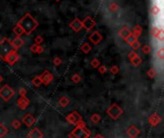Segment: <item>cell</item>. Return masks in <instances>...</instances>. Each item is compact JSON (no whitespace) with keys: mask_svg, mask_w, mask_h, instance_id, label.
<instances>
[{"mask_svg":"<svg viewBox=\"0 0 164 138\" xmlns=\"http://www.w3.org/2000/svg\"><path fill=\"white\" fill-rule=\"evenodd\" d=\"M81 120H83L82 116H81L77 111H73L72 113L68 114L67 116H66V121H67L69 124H71V125L77 126L78 123H79Z\"/></svg>","mask_w":164,"mask_h":138,"instance_id":"cell-6","label":"cell"},{"mask_svg":"<svg viewBox=\"0 0 164 138\" xmlns=\"http://www.w3.org/2000/svg\"><path fill=\"white\" fill-rule=\"evenodd\" d=\"M152 51V48H151V46L150 45H144L143 47H142V52L144 54H149L150 52Z\"/></svg>","mask_w":164,"mask_h":138,"instance_id":"cell-38","label":"cell"},{"mask_svg":"<svg viewBox=\"0 0 164 138\" xmlns=\"http://www.w3.org/2000/svg\"><path fill=\"white\" fill-rule=\"evenodd\" d=\"M131 48H132V50L135 51V50H137V49H139L140 47V42L138 41V40H136V41H134L132 44H131Z\"/></svg>","mask_w":164,"mask_h":138,"instance_id":"cell-40","label":"cell"},{"mask_svg":"<svg viewBox=\"0 0 164 138\" xmlns=\"http://www.w3.org/2000/svg\"><path fill=\"white\" fill-rule=\"evenodd\" d=\"M100 120H101V116L98 113H95V114H92L91 115V117H90V121L92 123H94V124H97V123H99L100 122Z\"/></svg>","mask_w":164,"mask_h":138,"instance_id":"cell-25","label":"cell"},{"mask_svg":"<svg viewBox=\"0 0 164 138\" xmlns=\"http://www.w3.org/2000/svg\"><path fill=\"white\" fill-rule=\"evenodd\" d=\"M30 50L33 52V53H36V54H41L42 52H43V48H42V46H40V45H37V44H33L30 47Z\"/></svg>","mask_w":164,"mask_h":138,"instance_id":"cell-19","label":"cell"},{"mask_svg":"<svg viewBox=\"0 0 164 138\" xmlns=\"http://www.w3.org/2000/svg\"><path fill=\"white\" fill-rule=\"evenodd\" d=\"M14 94H16L14 90L12 87H10L8 85H3V87L0 89V97H1L5 102L10 101L12 98L14 96Z\"/></svg>","mask_w":164,"mask_h":138,"instance_id":"cell-5","label":"cell"},{"mask_svg":"<svg viewBox=\"0 0 164 138\" xmlns=\"http://www.w3.org/2000/svg\"><path fill=\"white\" fill-rule=\"evenodd\" d=\"M88 39L92 43H93V44H99V43L101 42V40L103 39V37L101 36V34L98 31H95L90 34V36H89Z\"/></svg>","mask_w":164,"mask_h":138,"instance_id":"cell-13","label":"cell"},{"mask_svg":"<svg viewBox=\"0 0 164 138\" xmlns=\"http://www.w3.org/2000/svg\"><path fill=\"white\" fill-rule=\"evenodd\" d=\"M69 103H70V101H69L68 98L65 97V96L60 98V100H59V105L60 106H62V108H65V106H67L69 105Z\"/></svg>","mask_w":164,"mask_h":138,"instance_id":"cell-21","label":"cell"},{"mask_svg":"<svg viewBox=\"0 0 164 138\" xmlns=\"http://www.w3.org/2000/svg\"><path fill=\"white\" fill-rule=\"evenodd\" d=\"M69 27H70L74 32L78 33V32H80L83 29L82 20H80L79 18H77V17H76L73 21H71L70 23H69Z\"/></svg>","mask_w":164,"mask_h":138,"instance_id":"cell-10","label":"cell"},{"mask_svg":"<svg viewBox=\"0 0 164 138\" xmlns=\"http://www.w3.org/2000/svg\"><path fill=\"white\" fill-rule=\"evenodd\" d=\"M81 50H82V52H83L85 54H88L89 52L91 51V46L89 45L87 42H85L81 46Z\"/></svg>","mask_w":164,"mask_h":138,"instance_id":"cell-24","label":"cell"},{"mask_svg":"<svg viewBox=\"0 0 164 138\" xmlns=\"http://www.w3.org/2000/svg\"><path fill=\"white\" fill-rule=\"evenodd\" d=\"M13 31H14V33L16 34V37H20V36H22V34H24V32H23L22 28L20 27L18 24H16V26H14V28Z\"/></svg>","mask_w":164,"mask_h":138,"instance_id":"cell-23","label":"cell"},{"mask_svg":"<svg viewBox=\"0 0 164 138\" xmlns=\"http://www.w3.org/2000/svg\"><path fill=\"white\" fill-rule=\"evenodd\" d=\"M18 54H17L16 50H13L12 52H10L6 57L4 59L5 62H7L10 65H14L16 63V62L18 60Z\"/></svg>","mask_w":164,"mask_h":138,"instance_id":"cell-7","label":"cell"},{"mask_svg":"<svg viewBox=\"0 0 164 138\" xmlns=\"http://www.w3.org/2000/svg\"><path fill=\"white\" fill-rule=\"evenodd\" d=\"M53 62H54V64L55 65H57V66H59V65H60L62 64V60L60 59V57H55L54 59V60H53Z\"/></svg>","mask_w":164,"mask_h":138,"instance_id":"cell-45","label":"cell"},{"mask_svg":"<svg viewBox=\"0 0 164 138\" xmlns=\"http://www.w3.org/2000/svg\"><path fill=\"white\" fill-rule=\"evenodd\" d=\"M28 138H43V133L37 128H34L28 133Z\"/></svg>","mask_w":164,"mask_h":138,"instance_id":"cell-17","label":"cell"},{"mask_svg":"<svg viewBox=\"0 0 164 138\" xmlns=\"http://www.w3.org/2000/svg\"><path fill=\"white\" fill-rule=\"evenodd\" d=\"M91 132L85 126H76L72 132L69 133V137L70 138H88L90 136Z\"/></svg>","mask_w":164,"mask_h":138,"instance_id":"cell-2","label":"cell"},{"mask_svg":"<svg viewBox=\"0 0 164 138\" xmlns=\"http://www.w3.org/2000/svg\"><path fill=\"white\" fill-rule=\"evenodd\" d=\"M12 126H13V128L14 129H18L20 128V126H21V123H20V121L19 120H14L13 122H12Z\"/></svg>","mask_w":164,"mask_h":138,"instance_id":"cell-36","label":"cell"},{"mask_svg":"<svg viewBox=\"0 0 164 138\" xmlns=\"http://www.w3.org/2000/svg\"><path fill=\"white\" fill-rule=\"evenodd\" d=\"M125 40L129 43V45H131V44H132V43H134V41H136V40H138V39H137V37H135L134 36V34H131L128 37H127V39H126Z\"/></svg>","mask_w":164,"mask_h":138,"instance_id":"cell-28","label":"cell"},{"mask_svg":"<svg viewBox=\"0 0 164 138\" xmlns=\"http://www.w3.org/2000/svg\"><path fill=\"white\" fill-rule=\"evenodd\" d=\"M55 1H57V2H59V1H60V0H55Z\"/></svg>","mask_w":164,"mask_h":138,"instance_id":"cell-48","label":"cell"},{"mask_svg":"<svg viewBox=\"0 0 164 138\" xmlns=\"http://www.w3.org/2000/svg\"><path fill=\"white\" fill-rule=\"evenodd\" d=\"M147 76L150 77L151 79H154V78L157 76V71H155L154 68L149 69V71L147 72Z\"/></svg>","mask_w":164,"mask_h":138,"instance_id":"cell-34","label":"cell"},{"mask_svg":"<svg viewBox=\"0 0 164 138\" xmlns=\"http://www.w3.org/2000/svg\"><path fill=\"white\" fill-rule=\"evenodd\" d=\"M159 27L158 26H152V31H151V33H152V36L155 37V39H157V34L158 33H159Z\"/></svg>","mask_w":164,"mask_h":138,"instance_id":"cell-27","label":"cell"},{"mask_svg":"<svg viewBox=\"0 0 164 138\" xmlns=\"http://www.w3.org/2000/svg\"><path fill=\"white\" fill-rule=\"evenodd\" d=\"M90 64L92 67H94V68H98L100 66V62H99V60L98 59H93L90 62Z\"/></svg>","mask_w":164,"mask_h":138,"instance_id":"cell-37","label":"cell"},{"mask_svg":"<svg viewBox=\"0 0 164 138\" xmlns=\"http://www.w3.org/2000/svg\"><path fill=\"white\" fill-rule=\"evenodd\" d=\"M137 56H138V55L135 53L134 51H131V52H129V56L128 57H129V59L131 60H134V57H136Z\"/></svg>","mask_w":164,"mask_h":138,"instance_id":"cell-43","label":"cell"},{"mask_svg":"<svg viewBox=\"0 0 164 138\" xmlns=\"http://www.w3.org/2000/svg\"><path fill=\"white\" fill-rule=\"evenodd\" d=\"M43 42V39H42V37H40V36H37L36 37V39H35V43L37 45H41V43Z\"/></svg>","mask_w":164,"mask_h":138,"instance_id":"cell-41","label":"cell"},{"mask_svg":"<svg viewBox=\"0 0 164 138\" xmlns=\"http://www.w3.org/2000/svg\"><path fill=\"white\" fill-rule=\"evenodd\" d=\"M23 43H24V41H23V39L20 37H16L11 41V44L13 46L14 50H18V49L23 45Z\"/></svg>","mask_w":164,"mask_h":138,"instance_id":"cell-16","label":"cell"},{"mask_svg":"<svg viewBox=\"0 0 164 138\" xmlns=\"http://www.w3.org/2000/svg\"><path fill=\"white\" fill-rule=\"evenodd\" d=\"M131 64H132V65L138 66L141 62H142V59H141V57H140L139 56H137L136 57H134V60H131Z\"/></svg>","mask_w":164,"mask_h":138,"instance_id":"cell-30","label":"cell"},{"mask_svg":"<svg viewBox=\"0 0 164 138\" xmlns=\"http://www.w3.org/2000/svg\"><path fill=\"white\" fill-rule=\"evenodd\" d=\"M157 57L159 60H161L164 59V48H163V47H160V48L157 50Z\"/></svg>","mask_w":164,"mask_h":138,"instance_id":"cell-32","label":"cell"},{"mask_svg":"<svg viewBox=\"0 0 164 138\" xmlns=\"http://www.w3.org/2000/svg\"><path fill=\"white\" fill-rule=\"evenodd\" d=\"M131 34H134L135 37H137L138 39V37L141 36V34H142V27H141L140 25H135L134 30H132V32H131Z\"/></svg>","mask_w":164,"mask_h":138,"instance_id":"cell-20","label":"cell"},{"mask_svg":"<svg viewBox=\"0 0 164 138\" xmlns=\"http://www.w3.org/2000/svg\"><path fill=\"white\" fill-rule=\"evenodd\" d=\"M18 93L20 94V96H26V94H27V90H26V88L21 87V88H19Z\"/></svg>","mask_w":164,"mask_h":138,"instance_id":"cell-44","label":"cell"},{"mask_svg":"<svg viewBox=\"0 0 164 138\" xmlns=\"http://www.w3.org/2000/svg\"><path fill=\"white\" fill-rule=\"evenodd\" d=\"M29 105H30V100L26 96H20L19 99L17 100V106L21 110H24V109L27 108Z\"/></svg>","mask_w":164,"mask_h":138,"instance_id":"cell-12","label":"cell"},{"mask_svg":"<svg viewBox=\"0 0 164 138\" xmlns=\"http://www.w3.org/2000/svg\"><path fill=\"white\" fill-rule=\"evenodd\" d=\"M152 14L154 16H157L160 14V7L157 4H154L152 6Z\"/></svg>","mask_w":164,"mask_h":138,"instance_id":"cell-22","label":"cell"},{"mask_svg":"<svg viewBox=\"0 0 164 138\" xmlns=\"http://www.w3.org/2000/svg\"><path fill=\"white\" fill-rule=\"evenodd\" d=\"M93 138H104V136H103L102 134L98 133V134H96V135H95V136H94Z\"/></svg>","mask_w":164,"mask_h":138,"instance_id":"cell-46","label":"cell"},{"mask_svg":"<svg viewBox=\"0 0 164 138\" xmlns=\"http://www.w3.org/2000/svg\"><path fill=\"white\" fill-rule=\"evenodd\" d=\"M139 133H140L139 129L134 125L129 126V128L127 129V134L129 135V138H136L139 135Z\"/></svg>","mask_w":164,"mask_h":138,"instance_id":"cell-15","label":"cell"},{"mask_svg":"<svg viewBox=\"0 0 164 138\" xmlns=\"http://www.w3.org/2000/svg\"><path fill=\"white\" fill-rule=\"evenodd\" d=\"M14 50L13 46L11 44V41L8 39H3L0 41V59L4 60L6 56Z\"/></svg>","mask_w":164,"mask_h":138,"instance_id":"cell-3","label":"cell"},{"mask_svg":"<svg viewBox=\"0 0 164 138\" xmlns=\"http://www.w3.org/2000/svg\"><path fill=\"white\" fill-rule=\"evenodd\" d=\"M108 9H109V11H110V12L114 13V12H116L118 9H119V6H118V4H116L115 2H113V3H111V4L108 6Z\"/></svg>","mask_w":164,"mask_h":138,"instance_id":"cell-35","label":"cell"},{"mask_svg":"<svg viewBox=\"0 0 164 138\" xmlns=\"http://www.w3.org/2000/svg\"><path fill=\"white\" fill-rule=\"evenodd\" d=\"M160 122H161V117L157 113H152L149 117V123L152 126H157Z\"/></svg>","mask_w":164,"mask_h":138,"instance_id":"cell-14","label":"cell"},{"mask_svg":"<svg viewBox=\"0 0 164 138\" xmlns=\"http://www.w3.org/2000/svg\"><path fill=\"white\" fill-rule=\"evenodd\" d=\"M26 34H31L39 26V23L29 13H26L17 23Z\"/></svg>","mask_w":164,"mask_h":138,"instance_id":"cell-1","label":"cell"},{"mask_svg":"<svg viewBox=\"0 0 164 138\" xmlns=\"http://www.w3.org/2000/svg\"><path fill=\"white\" fill-rule=\"evenodd\" d=\"M131 34V31H129V29L128 27H126V26H124V27L119 31V33H118V34H119L124 40H125Z\"/></svg>","mask_w":164,"mask_h":138,"instance_id":"cell-18","label":"cell"},{"mask_svg":"<svg viewBox=\"0 0 164 138\" xmlns=\"http://www.w3.org/2000/svg\"><path fill=\"white\" fill-rule=\"evenodd\" d=\"M2 80H3V78H2L1 76H0V83H1V82H2Z\"/></svg>","mask_w":164,"mask_h":138,"instance_id":"cell-47","label":"cell"},{"mask_svg":"<svg viewBox=\"0 0 164 138\" xmlns=\"http://www.w3.org/2000/svg\"><path fill=\"white\" fill-rule=\"evenodd\" d=\"M99 69H98V70H99V72L101 74H105L106 72V70H108V69H106V67L105 65H100L99 67H98Z\"/></svg>","mask_w":164,"mask_h":138,"instance_id":"cell-42","label":"cell"},{"mask_svg":"<svg viewBox=\"0 0 164 138\" xmlns=\"http://www.w3.org/2000/svg\"><path fill=\"white\" fill-rule=\"evenodd\" d=\"M109 71H110L111 74L116 75L118 72H119V67H118L117 65H113V66H111V68L109 69Z\"/></svg>","mask_w":164,"mask_h":138,"instance_id":"cell-39","label":"cell"},{"mask_svg":"<svg viewBox=\"0 0 164 138\" xmlns=\"http://www.w3.org/2000/svg\"><path fill=\"white\" fill-rule=\"evenodd\" d=\"M35 122H36V119H35V117L30 113L25 114L24 116L22 117V123L24 124L26 126H28V128H31L35 124Z\"/></svg>","mask_w":164,"mask_h":138,"instance_id":"cell-11","label":"cell"},{"mask_svg":"<svg viewBox=\"0 0 164 138\" xmlns=\"http://www.w3.org/2000/svg\"><path fill=\"white\" fill-rule=\"evenodd\" d=\"M82 23H83V28H85L86 31H90L91 29L96 25V21L92 19L90 16L85 17L82 21Z\"/></svg>","mask_w":164,"mask_h":138,"instance_id":"cell-9","label":"cell"},{"mask_svg":"<svg viewBox=\"0 0 164 138\" xmlns=\"http://www.w3.org/2000/svg\"><path fill=\"white\" fill-rule=\"evenodd\" d=\"M157 39L158 40V41H160V42H162L164 40V31H163L162 28L159 29V33H158V34H157Z\"/></svg>","mask_w":164,"mask_h":138,"instance_id":"cell-33","label":"cell"},{"mask_svg":"<svg viewBox=\"0 0 164 138\" xmlns=\"http://www.w3.org/2000/svg\"><path fill=\"white\" fill-rule=\"evenodd\" d=\"M39 77H40V80H41V83L45 85H48L54 79L53 74H52L51 72H49L48 70H45Z\"/></svg>","mask_w":164,"mask_h":138,"instance_id":"cell-8","label":"cell"},{"mask_svg":"<svg viewBox=\"0 0 164 138\" xmlns=\"http://www.w3.org/2000/svg\"><path fill=\"white\" fill-rule=\"evenodd\" d=\"M32 83H33V85H34L35 86H37V87H39V85H42L41 80H40V77H39V76L35 77L34 79L32 80Z\"/></svg>","mask_w":164,"mask_h":138,"instance_id":"cell-26","label":"cell"},{"mask_svg":"<svg viewBox=\"0 0 164 138\" xmlns=\"http://www.w3.org/2000/svg\"><path fill=\"white\" fill-rule=\"evenodd\" d=\"M7 132H8V129L3 124H0V137H3L4 135H6Z\"/></svg>","mask_w":164,"mask_h":138,"instance_id":"cell-31","label":"cell"},{"mask_svg":"<svg viewBox=\"0 0 164 138\" xmlns=\"http://www.w3.org/2000/svg\"><path fill=\"white\" fill-rule=\"evenodd\" d=\"M71 80H72V82H73V83H80L81 80H82V77L80 76V74L75 73L73 76L71 77Z\"/></svg>","mask_w":164,"mask_h":138,"instance_id":"cell-29","label":"cell"},{"mask_svg":"<svg viewBox=\"0 0 164 138\" xmlns=\"http://www.w3.org/2000/svg\"><path fill=\"white\" fill-rule=\"evenodd\" d=\"M106 114L110 118H112L113 120H116L123 114V109L121 108L117 103H112V105L106 109Z\"/></svg>","mask_w":164,"mask_h":138,"instance_id":"cell-4","label":"cell"}]
</instances>
